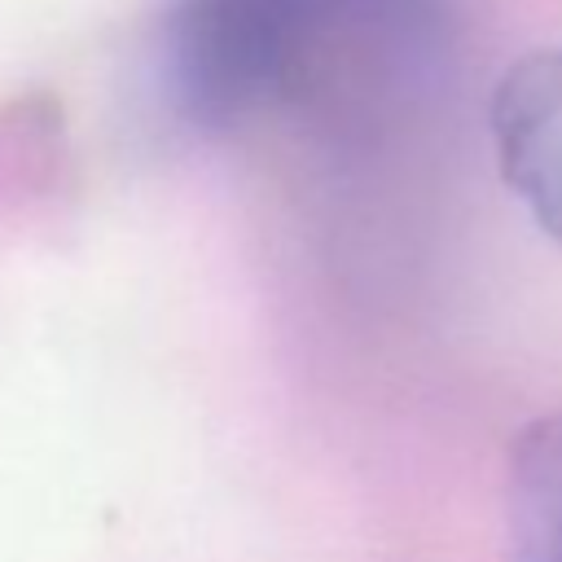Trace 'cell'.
<instances>
[{
    "label": "cell",
    "mask_w": 562,
    "mask_h": 562,
    "mask_svg": "<svg viewBox=\"0 0 562 562\" xmlns=\"http://www.w3.org/2000/svg\"><path fill=\"white\" fill-rule=\"evenodd\" d=\"M492 145L505 184L562 241V48L514 61L492 92Z\"/></svg>",
    "instance_id": "2"
},
{
    "label": "cell",
    "mask_w": 562,
    "mask_h": 562,
    "mask_svg": "<svg viewBox=\"0 0 562 562\" xmlns=\"http://www.w3.org/2000/svg\"><path fill=\"white\" fill-rule=\"evenodd\" d=\"M360 0H176L162 22V92L180 119L228 127L277 97L312 44Z\"/></svg>",
    "instance_id": "1"
},
{
    "label": "cell",
    "mask_w": 562,
    "mask_h": 562,
    "mask_svg": "<svg viewBox=\"0 0 562 562\" xmlns=\"http://www.w3.org/2000/svg\"><path fill=\"white\" fill-rule=\"evenodd\" d=\"M505 505L514 562H562V413L514 439Z\"/></svg>",
    "instance_id": "3"
}]
</instances>
